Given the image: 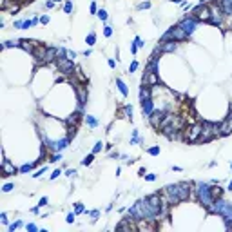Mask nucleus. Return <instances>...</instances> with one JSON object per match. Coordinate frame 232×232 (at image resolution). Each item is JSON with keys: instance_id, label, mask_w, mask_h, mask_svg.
I'll list each match as a JSON object with an SVG mask.
<instances>
[{"instance_id": "obj_1", "label": "nucleus", "mask_w": 232, "mask_h": 232, "mask_svg": "<svg viewBox=\"0 0 232 232\" xmlns=\"http://www.w3.org/2000/svg\"><path fill=\"white\" fill-rule=\"evenodd\" d=\"M209 214H218V216H221L223 220H225V227L232 230V203L230 201H227V200H223V198H218V200H214V203H212V207L207 211Z\"/></svg>"}, {"instance_id": "obj_2", "label": "nucleus", "mask_w": 232, "mask_h": 232, "mask_svg": "<svg viewBox=\"0 0 232 232\" xmlns=\"http://www.w3.org/2000/svg\"><path fill=\"white\" fill-rule=\"evenodd\" d=\"M194 194H196L198 203H201L205 211H209V209L212 207L214 198H212V194H211V183H203V181L194 183Z\"/></svg>"}, {"instance_id": "obj_3", "label": "nucleus", "mask_w": 232, "mask_h": 232, "mask_svg": "<svg viewBox=\"0 0 232 232\" xmlns=\"http://www.w3.org/2000/svg\"><path fill=\"white\" fill-rule=\"evenodd\" d=\"M201 129H203L201 120L192 122L189 127L183 129V142H187V143H198V138H200V134H201Z\"/></svg>"}, {"instance_id": "obj_4", "label": "nucleus", "mask_w": 232, "mask_h": 232, "mask_svg": "<svg viewBox=\"0 0 232 232\" xmlns=\"http://www.w3.org/2000/svg\"><path fill=\"white\" fill-rule=\"evenodd\" d=\"M189 38H191V34L176 24V25L169 27V31H167V33H165L160 40H176V42H180V44H181V42H189Z\"/></svg>"}, {"instance_id": "obj_5", "label": "nucleus", "mask_w": 232, "mask_h": 232, "mask_svg": "<svg viewBox=\"0 0 232 232\" xmlns=\"http://www.w3.org/2000/svg\"><path fill=\"white\" fill-rule=\"evenodd\" d=\"M191 16H194L198 22H211V7L209 4H198L191 9Z\"/></svg>"}, {"instance_id": "obj_6", "label": "nucleus", "mask_w": 232, "mask_h": 232, "mask_svg": "<svg viewBox=\"0 0 232 232\" xmlns=\"http://www.w3.org/2000/svg\"><path fill=\"white\" fill-rule=\"evenodd\" d=\"M211 7V22L212 25H223V20H225V13H223V7L220 5V2H214V4H209Z\"/></svg>"}, {"instance_id": "obj_7", "label": "nucleus", "mask_w": 232, "mask_h": 232, "mask_svg": "<svg viewBox=\"0 0 232 232\" xmlns=\"http://www.w3.org/2000/svg\"><path fill=\"white\" fill-rule=\"evenodd\" d=\"M74 62L73 60H69V58H58L56 62H54V69H58V73H62V74H65L67 78L73 74V71H74Z\"/></svg>"}, {"instance_id": "obj_8", "label": "nucleus", "mask_w": 232, "mask_h": 232, "mask_svg": "<svg viewBox=\"0 0 232 232\" xmlns=\"http://www.w3.org/2000/svg\"><path fill=\"white\" fill-rule=\"evenodd\" d=\"M165 114H167V109H154L151 114H149V125L152 127V129H156V131H160V125H162V120L165 118Z\"/></svg>"}, {"instance_id": "obj_9", "label": "nucleus", "mask_w": 232, "mask_h": 232, "mask_svg": "<svg viewBox=\"0 0 232 232\" xmlns=\"http://www.w3.org/2000/svg\"><path fill=\"white\" fill-rule=\"evenodd\" d=\"M178 25H180L181 29H185L189 34H192V33H194V29H196V25H198V20H196L194 16L187 15V16H183V18L178 22Z\"/></svg>"}, {"instance_id": "obj_10", "label": "nucleus", "mask_w": 232, "mask_h": 232, "mask_svg": "<svg viewBox=\"0 0 232 232\" xmlns=\"http://www.w3.org/2000/svg\"><path fill=\"white\" fill-rule=\"evenodd\" d=\"M45 53H47V45H44V44H40L33 51V58H34V64L38 67H44L45 65Z\"/></svg>"}, {"instance_id": "obj_11", "label": "nucleus", "mask_w": 232, "mask_h": 232, "mask_svg": "<svg viewBox=\"0 0 232 232\" xmlns=\"http://www.w3.org/2000/svg\"><path fill=\"white\" fill-rule=\"evenodd\" d=\"M116 229L118 230H136V218H132L131 214L123 216L120 220V223L116 225Z\"/></svg>"}, {"instance_id": "obj_12", "label": "nucleus", "mask_w": 232, "mask_h": 232, "mask_svg": "<svg viewBox=\"0 0 232 232\" xmlns=\"http://www.w3.org/2000/svg\"><path fill=\"white\" fill-rule=\"evenodd\" d=\"M82 120H83L82 109H76V111H73V113L65 118V125H67V127H78V125L82 123Z\"/></svg>"}, {"instance_id": "obj_13", "label": "nucleus", "mask_w": 232, "mask_h": 232, "mask_svg": "<svg viewBox=\"0 0 232 232\" xmlns=\"http://www.w3.org/2000/svg\"><path fill=\"white\" fill-rule=\"evenodd\" d=\"M42 42H38V40H34V38H20V49H24L25 53H29V54H33V51L40 45Z\"/></svg>"}, {"instance_id": "obj_14", "label": "nucleus", "mask_w": 232, "mask_h": 232, "mask_svg": "<svg viewBox=\"0 0 232 232\" xmlns=\"http://www.w3.org/2000/svg\"><path fill=\"white\" fill-rule=\"evenodd\" d=\"M15 174H18V167L13 162H9L7 158H4L2 160V176L7 178V176H15Z\"/></svg>"}, {"instance_id": "obj_15", "label": "nucleus", "mask_w": 232, "mask_h": 232, "mask_svg": "<svg viewBox=\"0 0 232 232\" xmlns=\"http://www.w3.org/2000/svg\"><path fill=\"white\" fill-rule=\"evenodd\" d=\"M158 83H160V76H158V73H143V78H142V85L156 87Z\"/></svg>"}, {"instance_id": "obj_16", "label": "nucleus", "mask_w": 232, "mask_h": 232, "mask_svg": "<svg viewBox=\"0 0 232 232\" xmlns=\"http://www.w3.org/2000/svg\"><path fill=\"white\" fill-rule=\"evenodd\" d=\"M24 5L20 2H2V11L7 15H16Z\"/></svg>"}, {"instance_id": "obj_17", "label": "nucleus", "mask_w": 232, "mask_h": 232, "mask_svg": "<svg viewBox=\"0 0 232 232\" xmlns=\"http://www.w3.org/2000/svg\"><path fill=\"white\" fill-rule=\"evenodd\" d=\"M158 45H160L162 53H174V51L178 49L180 42H176V40H160Z\"/></svg>"}, {"instance_id": "obj_18", "label": "nucleus", "mask_w": 232, "mask_h": 232, "mask_svg": "<svg viewBox=\"0 0 232 232\" xmlns=\"http://www.w3.org/2000/svg\"><path fill=\"white\" fill-rule=\"evenodd\" d=\"M116 118H120V120H132V107L129 103L118 107L116 109Z\"/></svg>"}, {"instance_id": "obj_19", "label": "nucleus", "mask_w": 232, "mask_h": 232, "mask_svg": "<svg viewBox=\"0 0 232 232\" xmlns=\"http://www.w3.org/2000/svg\"><path fill=\"white\" fill-rule=\"evenodd\" d=\"M145 100H152V87L149 85L140 87V102H145Z\"/></svg>"}, {"instance_id": "obj_20", "label": "nucleus", "mask_w": 232, "mask_h": 232, "mask_svg": "<svg viewBox=\"0 0 232 232\" xmlns=\"http://www.w3.org/2000/svg\"><path fill=\"white\" fill-rule=\"evenodd\" d=\"M223 192H225V189L220 185V183H211V194H212V198L214 200H218V198H223Z\"/></svg>"}, {"instance_id": "obj_21", "label": "nucleus", "mask_w": 232, "mask_h": 232, "mask_svg": "<svg viewBox=\"0 0 232 232\" xmlns=\"http://www.w3.org/2000/svg\"><path fill=\"white\" fill-rule=\"evenodd\" d=\"M145 200H147V203H149L151 207H154V209H158V211H160V205H162V200H160V192H154V194L147 196Z\"/></svg>"}, {"instance_id": "obj_22", "label": "nucleus", "mask_w": 232, "mask_h": 232, "mask_svg": "<svg viewBox=\"0 0 232 232\" xmlns=\"http://www.w3.org/2000/svg\"><path fill=\"white\" fill-rule=\"evenodd\" d=\"M142 111H143V116L149 118V114L154 111V103H152V100H145V102H142Z\"/></svg>"}, {"instance_id": "obj_23", "label": "nucleus", "mask_w": 232, "mask_h": 232, "mask_svg": "<svg viewBox=\"0 0 232 232\" xmlns=\"http://www.w3.org/2000/svg\"><path fill=\"white\" fill-rule=\"evenodd\" d=\"M116 85H118V91L122 93V96H129V89H127V85H125V82L122 80V78H116Z\"/></svg>"}, {"instance_id": "obj_24", "label": "nucleus", "mask_w": 232, "mask_h": 232, "mask_svg": "<svg viewBox=\"0 0 232 232\" xmlns=\"http://www.w3.org/2000/svg\"><path fill=\"white\" fill-rule=\"evenodd\" d=\"M220 131H221V136H229V134H232L230 127H229V123H227L225 120L220 122Z\"/></svg>"}, {"instance_id": "obj_25", "label": "nucleus", "mask_w": 232, "mask_h": 232, "mask_svg": "<svg viewBox=\"0 0 232 232\" xmlns=\"http://www.w3.org/2000/svg\"><path fill=\"white\" fill-rule=\"evenodd\" d=\"M34 167H36V163H24L22 167H18V172H20V174H27V172H31Z\"/></svg>"}, {"instance_id": "obj_26", "label": "nucleus", "mask_w": 232, "mask_h": 232, "mask_svg": "<svg viewBox=\"0 0 232 232\" xmlns=\"http://www.w3.org/2000/svg\"><path fill=\"white\" fill-rule=\"evenodd\" d=\"M85 44H87L89 47H93V45L96 44V33H94V31H89V34L85 36Z\"/></svg>"}, {"instance_id": "obj_27", "label": "nucleus", "mask_w": 232, "mask_h": 232, "mask_svg": "<svg viewBox=\"0 0 232 232\" xmlns=\"http://www.w3.org/2000/svg\"><path fill=\"white\" fill-rule=\"evenodd\" d=\"M76 134H78V127H67V134H65V138H67L69 142H73V140L76 138Z\"/></svg>"}, {"instance_id": "obj_28", "label": "nucleus", "mask_w": 232, "mask_h": 232, "mask_svg": "<svg viewBox=\"0 0 232 232\" xmlns=\"http://www.w3.org/2000/svg\"><path fill=\"white\" fill-rule=\"evenodd\" d=\"M7 47H20V40H5L2 44V49H7Z\"/></svg>"}, {"instance_id": "obj_29", "label": "nucleus", "mask_w": 232, "mask_h": 232, "mask_svg": "<svg viewBox=\"0 0 232 232\" xmlns=\"http://www.w3.org/2000/svg\"><path fill=\"white\" fill-rule=\"evenodd\" d=\"M94 156H96V154H94V152H91V154H87V156H85V158H83V160H82L80 163H82L83 167H89V165H91V163L94 162Z\"/></svg>"}, {"instance_id": "obj_30", "label": "nucleus", "mask_w": 232, "mask_h": 232, "mask_svg": "<svg viewBox=\"0 0 232 232\" xmlns=\"http://www.w3.org/2000/svg\"><path fill=\"white\" fill-rule=\"evenodd\" d=\"M22 225H24V221H22V220H18V221H15V223H9V225H7V230H9V232H15L16 229H20Z\"/></svg>"}, {"instance_id": "obj_31", "label": "nucleus", "mask_w": 232, "mask_h": 232, "mask_svg": "<svg viewBox=\"0 0 232 232\" xmlns=\"http://www.w3.org/2000/svg\"><path fill=\"white\" fill-rule=\"evenodd\" d=\"M160 151H162V149H160V145H152V147H149V149H147V154H149V156H158V154H160Z\"/></svg>"}, {"instance_id": "obj_32", "label": "nucleus", "mask_w": 232, "mask_h": 232, "mask_svg": "<svg viewBox=\"0 0 232 232\" xmlns=\"http://www.w3.org/2000/svg\"><path fill=\"white\" fill-rule=\"evenodd\" d=\"M83 120H85V122H87V125H89V127H91V129H94V127H96V125H98V120H96V118H93V116H85V118H83Z\"/></svg>"}, {"instance_id": "obj_33", "label": "nucleus", "mask_w": 232, "mask_h": 232, "mask_svg": "<svg viewBox=\"0 0 232 232\" xmlns=\"http://www.w3.org/2000/svg\"><path fill=\"white\" fill-rule=\"evenodd\" d=\"M96 16H98V18H100L102 22H105V20L109 18V15H107V11H105L103 7H102V9H98V13H96Z\"/></svg>"}, {"instance_id": "obj_34", "label": "nucleus", "mask_w": 232, "mask_h": 232, "mask_svg": "<svg viewBox=\"0 0 232 232\" xmlns=\"http://www.w3.org/2000/svg\"><path fill=\"white\" fill-rule=\"evenodd\" d=\"M73 9H74L73 0H65V4H64V11H65V13H73Z\"/></svg>"}, {"instance_id": "obj_35", "label": "nucleus", "mask_w": 232, "mask_h": 232, "mask_svg": "<svg viewBox=\"0 0 232 232\" xmlns=\"http://www.w3.org/2000/svg\"><path fill=\"white\" fill-rule=\"evenodd\" d=\"M74 212H76V216L78 214H85V209H83V203H74Z\"/></svg>"}, {"instance_id": "obj_36", "label": "nucleus", "mask_w": 232, "mask_h": 232, "mask_svg": "<svg viewBox=\"0 0 232 232\" xmlns=\"http://www.w3.org/2000/svg\"><path fill=\"white\" fill-rule=\"evenodd\" d=\"M102 151H103V142H96L94 147H93V152L98 154V152H102Z\"/></svg>"}, {"instance_id": "obj_37", "label": "nucleus", "mask_w": 232, "mask_h": 232, "mask_svg": "<svg viewBox=\"0 0 232 232\" xmlns=\"http://www.w3.org/2000/svg\"><path fill=\"white\" fill-rule=\"evenodd\" d=\"M45 172H47V167H45V165H44V167H42V169H38V171H36V172H34V174H31V176H33V178H34V180H36V178H40V176H44V174H45Z\"/></svg>"}, {"instance_id": "obj_38", "label": "nucleus", "mask_w": 232, "mask_h": 232, "mask_svg": "<svg viewBox=\"0 0 232 232\" xmlns=\"http://www.w3.org/2000/svg\"><path fill=\"white\" fill-rule=\"evenodd\" d=\"M74 218H76V212L73 211V212H67V216H65V223H74Z\"/></svg>"}, {"instance_id": "obj_39", "label": "nucleus", "mask_w": 232, "mask_h": 232, "mask_svg": "<svg viewBox=\"0 0 232 232\" xmlns=\"http://www.w3.org/2000/svg\"><path fill=\"white\" fill-rule=\"evenodd\" d=\"M151 5H152V4H151V0H143V2H140V4H138V9H140V11H142V9H149Z\"/></svg>"}, {"instance_id": "obj_40", "label": "nucleus", "mask_w": 232, "mask_h": 232, "mask_svg": "<svg viewBox=\"0 0 232 232\" xmlns=\"http://www.w3.org/2000/svg\"><path fill=\"white\" fill-rule=\"evenodd\" d=\"M65 58H69V60H73V62H74V58H76V51L67 49V51H65Z\"/></svg>"}, {"instance_id": "obj_41", "label": "nucleus", "mask_w": 232, "mask_h": 232, "mask_svg": "<svg viewBox=\"0 0 232 232\" xmlns=\"http://www.w3.org/2000/svg\"><path fill=\"white\" fill-rule=\"evenodd\" d=\"M138 65H140V64H138V60H132V64L129 65V74H132V73L138 69Z\"/></svg>"}, {"instance_id": "obj_42", "label": "nucleus", "mask_w": 232, "mask_h": 232, "mask_svg": "<svg viewBox=\"0 0 232 232\" xmlns=\"http://www.w3.org/2000/svg\"><path fill=\"white\" fill-rule=\"evenodd\" d=\"M60 174H62V169H54V171L51 172V176H49V180L53 181V180H56V178H58Z\"/></svg>"}, {"instance_id": "obj_43", "label": "nucleus", "mask_w": 232, "mask_h": 232, "mask_svg": "<svg viewBox=\"0 0 232 232\" xmlns=\"http://www.w3.org/2000/svg\"><path fill=\"white\" fill-rule=\"evenodd\" d=\"M103 34H105L107 38H111V36H113V27H111V25H105V27H103Z\"/></svg>"}, {"instance_id": "obj_44", "label": "nucleus", "mask_w": 232, "mask_h": 232, "mask_svg": "<svg viewBox=\"0 0 232 232\" xmlns=\"http://www.w3.org/2000/svg\"><path fill=\"white\" fill-rule=\"evenodd\" d=\"M15 189V183H5L4 187H2V192H11Z\"/></svg>"}, {"instance_id": "obj_45", "label": "nucleus", "mask_w": 232, "mask_h": 232, "mask_svg": "<svg viewBox=\"0 0 232 232\" xmlns=\"http://www.w3.org/2000/svg\"><path fill=\"white\" fill-rule=\"evenodd\" d=\"M47 203H49V198H47V196H42L40 201H38V207H45Z\"/></svg>"}, {"instance_id": "obj_46", "label": "nucleus", "mask_w": 232, "mask_h": 232, "mask_svg": "<svg viewBox=\"0 0 232 232\" xmlns=\"http://www.w3.org/2000/svg\"><path fill=\"white\" fill-rule=\"evenodd\" d=\"M96 13H98V4L93 0V2H91V15H96Z\"/></svg>"}, {"instance_id": "obj_47", "label": "nucleus", "mask_w": 232, "mask_h": 232, "mask_svg": "<svg viewBox=\"0 0 232 232\" xmlns=\"http://www.w3.org/2000/svg\"><path fill=\"white\" fill-rule=\"evenodd\" d=\"M49 20H51V18H49V15H42V16H40V24H42V25L49 24Z\"/></svg>"}, {"instance_id": "obj_48", "label": "nucleus", "mask_w": 232, "mask_h": 232, "mask_svg": "<svg viewBox=\"0 0 232 232\" xmlns=\"http://www.w3.org/2000/svg\"><path fill=\"white\" fill-rule=\"evenodd\" d=\"M0 221H2L4 225H9V218H7V214H5V212H2V214H0Z\"/></svg>"}, {"instance_id": "obj_49", "label": "nucleus", "mask_w": 232, "mask_h": 232, "mask_svg": "<svg viewBox=\"0 0 232 232\" xmlns=\"http://www.w3.org/2000/svg\"><path fill=\"white\" fill-rule=\"evenodd\" d=\"M76 174H78V172H76L74 169H67V171H65V176H69V178H74Z\"/></svg>"}, {"instance_id": "obj_50", "label": "nucleus", "mask_w": 232, "mask_h": 232, "mask_svg": "<svg viewBox=\"0 0 232 232\" xmlns=\"http://www.w3.org/2000/svg\"><path fill=\"white\" fill-rule=\"evenodd\" d=\"M25 230H27V232H29V230L34 232V230H36V225H34V223H27V225H25Z\"/></svg>"}, {"instance_id": "obj_51", "label": "nucleus", "mask_w": 232, "mask_h": 232, "mask_svg": "<svg viewBox=\"0 0 232 232\" xmlns=\"http://www.w3.org/2000/svg\"><path fill=\"white\" fill-rule=\"evenodd\" d=\"M134 44H136L138 47H143V45H145V44H143V40H142L140 36H136V38H134Z\"/></svg>"}, {"instance_id": "obj_52", "label": "nucleus", "mask_w": 232, "mask_h": 232, "mask_svg": "<svg viewBox=\"0 0 232 232\" xmlns=\"http://www.w3.org/2000/svg\"><path fill=\"white\" fill-rule=\"evenodd\" d=\"M145 181H156V174H145Z\"/></svg>"}, {"instance_id": "obj_53", "label": "nucleus", "mask_w": 232, "mask_h": 232, "mask_svg": "<svg viewBox=\"0 0 232 232\" xmlns=\"http://www.w3.org/2000/svg\"><path fill=\"white\" fill-rule=\"evenodd\" d=\"M225 122L229 123V127H230V131H232V109H230V113H229V116L225 118Z\"/></svg>"}, {"instance_id": "obj_54", "label": "nucleus", "mask_w": 232, "mask_h": 232, "mask_svg": "<svg viewBox=\"0 0 232 232\" xmlns=\"http://www.w3.org/2000/svg\"><path fill=\"white\" fill-rule=\"evenodd\" d=\"M129 49H131V53H132V54H136V53H138V49H140V47H138V45H136V44H131V47H129Z\"/></svg>"}, {"instance_id": "obj_55", "label": "nucleus", "mask_w": 232, "mask_h": 232, "mask_svg": "<svg viewBox=\"0 0 232 232\" xmlns=\"http://www.w3.org/2000/svg\"><path fill=\"white\" fill-rule=\"evenodd\" d=\"M109 158H120V152L118 151H111L109 152Z\"/></svg>"}, {"instance_id": "obj_56", "label": "nucleus", "mask_w": 232, "mask_h": 232, "mask_svg": "<svg viewBox=\"0 0 232 232\" xmlns=\"http://www.w3.org/2000/svg\"><path fill=\"white\" fill-rule=\"evenodd\" d=\"M45 7H47V9H53V7H54V2H53V0H47V2H45Z\"/></svg>"}, {"instance_id": "obj_57", "label": "nucleus", "mask_w": 232, "mask_h": 232, "mask_svg": "<svg viewBox=\"0 0 232 232\" xmlns=\"http://www.w3.org/2000/svg\"><path fill=\"white\" fill-rule=\"evenodd\" d=\"M107 64H109V67H111V69H116V62H114L113 58H109V62H107Z\"/></svg>"}, {"instance_id": "obj_58", "label": "nucleus", "mask_w": 232, "mask_h": 232, "mask_svg": "<svg viewBox=\"0 0 232 232\" xmlns=\"http://www.w3.org/2000/svg\"><path fill=\"white\" fill-rule=\"evenodd\" d=\"M145 174H147V171H145V169L142 167V169L138 171V176H142V178H145Z\"/></svg>"}, {"instance_id": "obj_59", "label": "nucleus", "mask_w": 232, "mask_h": 232, "mask_svg": "<svg viewBox=\"0 0 232 232\" xmlns=\"http://www.w3.org/2000/svg\"><path fill=\"white\" fill-rule=\"evenodd\" d=\"M16 2H20V4H22V5H29V4H31V2H33V0H16Z\"/></svg>"}, {"instance_id": "obj_60", "label": "nucleus", "mask_w": 232, "mask_h": 232, "mask_svg": "<svg viewBox=\"0 0 232 232\" xmlns=\"http://www.w3.org/2000/svg\"><path fill=\"white\" fill-rule=\"evenodd\" d=\"M91 54H93V51H91V49H85V51H83V56H85V58H87V56H91Z\"/></svg>"}, {"instance_id": "obj_61", "label": "nucleus", "mask_w": 232, "mask_h": 232, "mask_svg": "<svg viewBox=\"0 0 232 232\" xmlns=\"http://www.w3.org/2000/svg\"><path fill=\"white\" fill-rule=\"evenodd\" d=\"M38 211H40V207H33V209H31L33 214H38Z\"/></svg>"}, {"instance_id": "obj_62", "label": "nucleus", "mask_w": 232, "mask_h": 232, "mask_svg": "<svg viewBox=\"0 0 232 232\" xmlns=\"http://www.w3.org/2000/svg\"><path fill=\"white\" fill-rule=\"evenodd\" d=\"M227 189H229V191H232V180L229 181V187H227Z\"/></svg>"}, {"instance_id": "obj_63", "label": "nucleus", "mask_w": 232, "mask_h": 232, "mask_svg": "<svg viewBox=\"0 0 232 232\" xmlns=\"http://www.w3.org/2000/svg\"><path fill=\"white\" fill-rule=\"evenodd\" d=\"M53 2H54V4H58V2H64V0H53Z\"/></svg>"}, {"instance_id": "obj_64", "label": "nucleus", "mask_w": 232, "mask_h": 232, "mask_svg": "<svg viewBox=\"0 0 232 232\" xmlns=\"http://www.w3.org/2000/svg\"><path fill=\"white\" fill-rule=\"evenodd\" d=\"M230 171H232V163H230Z\"/></svg>"}]
</instances>
